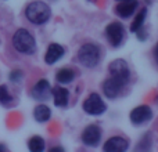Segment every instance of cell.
<instances>
[{
	"mask_svg": "<svg viewBox=\"0 0 158 152\" xmlns=\"http://www.w3.org/2000/svg\"><path fill=\"white\" fill-rule=\"evenodd\" d=\"M119 2H125V0H119Z\"/></svg>",
	"mask_w": 158,
	"mask_h": 152,
	"instance_id": "obj_24",
	"label": "cell"
},
{
	"mask_svg": "<svg viewBox=\"0 0 158 152\" xmlns=\"http://www.w3.org/2000/svg\"><path fill=\"white\" fill-rule=\"evenodd\" d=\"M106 109H107V106L104 104V101L96 93L90 94L83 102V111L89 115H94V116L96 115H101L106 112Z\"/></svg>",
	"mask_w": 158,
	"mask_h": 152,
	"instance_id": "obj_4",
	"label": "cell"
},
{
	"mask_svg": "<svg viewBox=\"0 0 158 152\" xmlns=\"http://www.w3.org/2000/svg\"><path fill=\"white\" fill-rule=\"evenodd\" d=\"M11 104H13V95L10 94L7 86L2 84V86H0V105L10 106Z\"/></svg>",
	"mask_w": 158,
	"mask_h": 152,
	"instance_id": "obj_18",
	"label": "cell"
},
{
	"mask_svg": "<svg viewBox=\"0 0 158 152\" xmlns=\"http://www.w3.org/2000/svg\"><path fill=\"white\" fill-rule=\"evenodd\" d=\"M154 58H156V61H157V64H158V43H157L156 49H154Z\"/></svg>",
	"mask_w": 158,
	"mask_h": 152,
	"instance_id": "obj_21",
	"label": "cell"
},
{
	"mask_svg": "<svg viewBox=\"0 0 158 152\" xmlns=\"http://www.w3.org/2000/svg\"><path fill=\"white\" fill-rule=\"evenodd\" d=\"M28 148H29L32 152H40L44 150V140L39 136H35L29 140L28 142Z\"/></svg>",
	"mask_w": 158,
	"mask_h": 152,
	"instance_id": "obj_19",
	"label": "cell"
},
{
	"mask_svg": "<svg viewBox=\"0 0 158 152\" xmlns=\"http://www.w3.org/2000/svg\"><path fill=\"white\" fill-rule=\"evenodd\" d=\"M129 147V142L126 138L119 136L111 137L110 140H107L106 144H104V151L106 152H123L126 151Z\"/></svg>",
	"mask_w": 158,
	"mask_h": 152,
	"instance_id": "obj_11",
	"label": "cell"
},
{
	"mask_svg": "<svg viewBox=\"0 0 158 152\" xmlns=\"http://www.w3.org/2000/svg\"><path fill=\"white\" fill-rule=\"evenodd\" d=\"M101 140V129L97 125H90L82 133V141L87 147H97Z\"/></svg>",
	"mask_w": 158,
	"mask_h": 152,
	"instance_id": "obj_7",
	"label": "cell"
},
{
	"mask_svg": "<svg viewBox=\"0 0 158 152\" xmlns=\"http://www.w3.org/2000/svg\"><path fill=\"white\" fill-rule=\"evenodd\" d=\"M33 116H35L36 122L43 123V122H47V120L50 119V116H52V111H50L49 106L40 104V105H38L35 108V111H33Z\"/></svg>",
	"mask_w": 158,
	"mask_h": 152,
	"instance_id": "obj_15",
	"label": "cell"
},
{
	"mask_svg": "<svg viewBox=\"0 0 158 152\" xmlns=\"http://www.w3.org/2000/svg\"><path fill=\"white\" fill-rule=\"evenodd\" d=\"M137 7V2L136 0H125V2L119 3V4L115 7V13L121 17V18H128L132 14L135 13Z\"/></svg>",
	"mask_w": 158,
	"mask_h": 152,
	"instance_id": "obj_13",
	"label": "cell"
},
{
	"mask_svg": "<svg viewBox=\"0 0 158 152\" xmlns=\"http://www.w3.org/2000/svg\"><path fill=\"white\" fill-rule=\"evenodd\" d=\"M60 151H64L63 148H52V152H60Z\"/></svg>",
	"mask_w": 158,
	"mask_h": 152,
	"instance_id": "obj_22",
	"label": "cell"
},
{
	"mask_svg": "<svg viewBox=\"0 0 158 152\" xmlns=\"http://www.w3.org/2000/svg\"><path fill=\"white\" fill-rule=\"evenodd\" d=\"M4 151H7V148H6L4 145H2V144H0V152H4Z\"/></svg>",
	"mask_w": 158,
	"mask_h": 152,
	"instance_id": "obj_23",
	"label": "cell"
},
{
	"mask_svg": "<svg viewBox=\"0 0 158 152\" xmlns=\"http://www.w3.org/2000/svg\"><path fill=\"white\" fill-rule=\"evenodd\" d=\"M151 118H153V111H151V108L147 105L136 106V108L131 112V122L136 126L148 122V120H151Z\"/></svg>",
	"mask_w": 158,
	"mask_h": 152,
	"instance_id": "obj_9",
	"label": "cell"
},
{
	"mask_svg": "<svg viewBox=\"0 0 158 152\" xmlns=\"http://www.w3.org/2000/svg\"><path fill=\"white\" fill-rule=\"evenodd\" d=\"M53 93V98H54V104L56 106H60V108H64L68 104V98H69V91L67 89L61 86H57L52 90Z\"/></svg>",
	"mask_w": 158,
	"mask_h": 152,
	"instance_id": "obj_14",
	"label": "cell"
},
{
	"mask_svg": "<svg viewBox=\"0 0 158 152\" xmlns=\"http://www.w3.org/2000/svg\"><path fill=\"white\" fill-rule=\"evenodd\" d=\"M110 74L114 78L121 79L122 82L128 83L129 78H131V71H129L128 64L125 62L123 60H115L110 64Z\"/></svg>",
	"mask_w": 158,
	"mask_h": 152,
	"instance_id": "obj_8",
	"label": "cell"
},
{
	"mask_svg": "<svg viewBox=\"0 0 158 152\" xmlns=\"http://www.w3.org/2000/svg\"><path fill=\"white\" fill-rule=\"evenodd\" d=\"M32 97L38 101H46L50 98V94H52V87H50V83L46 80V79H42L38 83L33 86L32 91H31Z\"/></svg>",
	"mask_w": 158,
	"mask_h": 152,
	"instance_id": "obj_10",
	"label": "cell"
},
{
	"mask_svg": "<svg viewBox=\"0 0 158 152\" xmlns=\"http://www.w3.org/2000/svg\"><path fill=\"white\" fill-rule=\"evenodd\" d=\"M21 78H22V72L21 71H13L10 74V80L14 82V83H15V82H19L21 80Z\"/></svg>",
	"mask_w": 158,
	"mask_h": 152,
	"instance_id": "obj_20",
	"label": "cell"
},
{
	"mask_svg": "<svg viewBox=\"0 0 158 152\" xmlns=\"http://www.w3.org/2000/svg\"><path fill=\"white\" fill-rule=\"evenodd\" d=\"M146 15H147V8H142V10L139 11V14L136 15V18H135L133 24L131 25V30L132 32H137L139 29H142L143 24H144V19H146Z\"/></svg>",
	"mask_w": 158,
	"mask_h": 152,
	"instance_id": "obj_17",
	"label": "cell"
},
{
	"mask_svg": "<svg viewBox=\"0 0 158 152\" xmlns=\"http://www.w3.org/2000/svg\"><path fill=\"white\" fill-rule=\"evenodd\" d=\"M13 46L21 54L31 55L36 51V42L35 38L28 32L27 29L21 28L18 29L13 36Z\"/></svg>",
	"mask_w": 158,
	"mask_h": 152,
	"instance_id": "obj_2",
	"label": "cell"
},
{
	"mask_svg": "<svg viewBox=\"0 0 158 152\" xmlns=\"http://www.w3.org/2000/svg\"><path fill=\"white\" fill-rule=\"evenodd\" d=\"M74 78H75L74 71H71V69H68V68L60 69V71L57 72V75H56V79H57V82H58V83H61V84L71 83V82L74 80Z\"/></svg>",
	"mask_w": 158,
	"mask_h": 152,
	"instance_id": "obj_16",
	"label": "cell"
},
{
	"mask_svg": "<svg viewBox=\"0 0 158 152\" xmlns=\"http://www.w3.org/2000/svg\"><path fill=\"white\" fill-rule=\"evenodd\" d=\"M50 15H52L50 7L44 2H40V0L31 2L25 8V17L28 18V21L35 25L46 24L50 19Z\"/></svg>",
	"mask_w": 158,
	"mask_h": 152,
	"instance_id": "obj_1",
	"label": "cell"
},
{
	"mask_svg": "<svg viewBox=\"0 0 158 152\" xmlns=\"http://www.w3.org/2000/svg\"><path fill=\"white\" fill-rule=\"evenodd\" d=\"M125 82H122L121 79L118 78H114V76H110L106 82L103 83V91L106 94V97L108 98H115L121 94L122 89L125 87Z\"/></svg>",
	"mask_w": 158,
	"mask_h": 152,
	"instance_id": "obj_6",
	"label": "cell"
},
{
	"mask_svg": "<svg viewBox=\"0 0 158 152\" xmlns=\"http://www.w3.org/2000/svg\"><path fill=\"white\" fill-rule=\"evenodd\" d=\"M78 60L86 68H94L100 61V49L92 43L83 44L78 51Z\"/></svg>",
	"mask_w": 158,
	"mask_h": 152,
	"instance_id": "obj_3",
	"label": "cell"
},
{
	"mask_svg": "<svg viewBox=\"0 0 158 152\" xmlns=\"http://www.w3.org/2000/svg\"><path fill=\"white\" fill-rule=\"evenodd\" d=\"M106 36L108 39V42L111 43V46L118 47L122 44L123 36H125V30L123 26L119 22H111L108 26L106 28Z\"/></svg>",
	"mask_w": 158,
	"mask_h": 152,
	"instance_id": "obj_5",
	"label": "cell"
},
{
	"mask_svg": "<svg viewBox=\"0 0 158 152\" xmlns=\"http://www.w3.org/2000/svg\"><path fill=\"white\" fill-rule=\"evenodd\" d=\"M64 53L65 51H64L63 46H60V44H57V43H53V44H50L49 49H47V53H46V55H44V61H46V64H49V65H53V64H56L63 57Z\"/></svg>",
	"mask_w": 158,
	"mask_h": 152,
	"instance_id": "obj_12",
	"label": "cell"
}]
</instances>
